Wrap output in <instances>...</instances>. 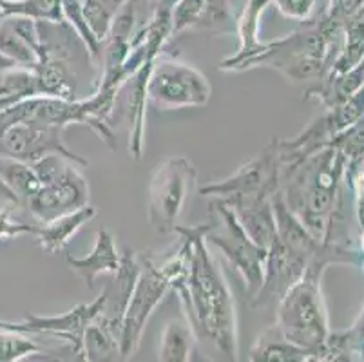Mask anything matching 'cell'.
<instances>
[{"mask_svg":"<svg viewBox=\"0 0 364 362\" xmlns=\"http://www.w3.org/2000/svg\"><path fill=\"white\" fill-rule=\"evenodd\" d=\"M210 223L196 227L176 225L174 232L188 245V268L185 277L172 290L180 295L187 319L198 343H205L225 361L240 358L237 319L232 292L214 255L208 250L207 235Z\"/></svg>","mask_w":364,"mask_h":362,"instance_id":"1","label":"cell"},{"mask_svg":"<svg viewBox=\"0 0 364 362\" xmlns=\"http://www.w3.org/2000/svg\"><path fill=\"white\" fill-rule=\"evenodd\" d=\"M346 167V158L332 145L281 167L279 191L284 203L321 243L343 192Z\"/></svg>","mask_w":364,"mask_h":362,"instance_id":"2","label":"cell"},{"mask_svg":"<svg viewBox=\"0 0 364 362\" xmlns=\"http://www.w3.org/2000/svg\"><path fill=\"white\" fill-rule=\"evenodd\" d=\"M188 268V245L180 235V243L161 257L140 255V274L129 297L120 330L122 358L132 357L141 344L145 326L152 312L164 301L167 292L185 277Z\"/></svg>","mask_w":364,"mask_h":362,"instance_id":"3","label":"cell"},{"mask_svg":"<svg viewBox=\"0 0 364 362\" xmlns=\"http://www.w3.org/2000/svg\"><path fill=\"white\" fill-rule=\"evenodd\" d=\"M213 199L210 208H213L214 219L210 221L205 239L208 245L216 247L228 263L232 265L234 270L241 275L245 290L252 301L263 287L268 250L248 238L234 211L225 199Z\"/></svg>","mask_w":364,"mask_h":362,"instance_id":"4","label":"cell"},{"mask_svg":"<svg viewBox=\"0 0 364 362\" xmlns=\"http://www.w3.org/2000/svg\"><path fill=\"white\" fill-rule=\"evenodd\" d=\"M210 96V82L200 69L161 55L154 60L147 78V98L158 111L203 107Z\"/></svg>","mask_w":364,"mask_h":362,"instance_id":"5","label":"cell"},{"mask_svg":"<svg viewBox=\"0 0 364 362\" xmlns=\"http://www.w3.org/2000/svg\"><path fill=\"white\" fill-rule=\"evenodd\" d=\"M196 176V169L187 158H168L158 165L149 185L147 201V218L154 230L174 232Z\"/></svg>","mask_w":364,"mask_h":362,"instance_id":"6","label":"cell"},{"mask_svg":"<svg viewBox=\"0 0 364 362\" xmlns=\"http://www.w3.org/2000/svg\"><path fill=\"white\" fill-rule=\"evenodd\" d=\"M281 151L279 138L274 136L270 144L252 159L241 165L232 176L208 183L200 188L208 198H234V196H274L281 188Z\"/></svg>","mask_w":364,"mask_h":362,"instance_id":"7","label":"cell"},{"mask_svg":"<svg viewBox=\"0 0 364 362\" xmlns=\"http://www.w3.org/2000/svg\"><path fill=\"white\" fill-rule=\"evenodd\" d=\"M65 129L38 122H15L0 132V156L33 164L48 154H64L84 167L89 161L75 154L64 142Z\"/></svg>","mask_w":364,"mask_h":362,"instance_id":"8","label":"cell"},{"mask_svg":"<svg viewBox=\"0 0 364 362\" xmlns=\"http://www.w3.org/2000/svg\"><path fill=\"white\" fill-rule=\"evenodd\" d=\"M82 165L71 164L60 176L41 185L26 207L38 225H46L60 215L89 205V183L82 174Z\"/></svg>","mask_w":364,"mask_h":362,"instance_id":"9","label":"cell"},{"mask_svg":"<svg viewBox=\"0 0 364 362\" xmlns=\"http://www.w3.org/2000/svg\"><path fill=\"white\" fill-rule=\"evenodd\" d=\"M105 307V294L102 292L92 303H84L58 315H28L21 323L26 334L51 335L69 344L73 355L84 358V335L89 324L102 314Z\"/></svg>","mask_w":364,"mask_h":362,"instance_id":"10","label":"cell"},{"mask_svg":"<svg viewBox=\"0 0 364 362\" xmlns=\"http://www.w3.org/2000/svg\"><path fill=\"white\" fill-rule=\"evenodd\" d=\"M309 261V257L296 254L284 247L276 235L274 243L268 248L263 287H261L259 294L252 299L254 307L279 303V299L287 294V290L303 277Z\"/></svg>","mask_w":364,"mask_h":362,"instance_id":"11","label":"cell"},{"mask_svg":"<svg viewBox=\"0 0 364 362\" xmlns=\"http://www.w3.org/2000/svg\"><path fill=\"white\" fill-rule=\"evenodd\" d=\"M270 6V0H247L236 18V35L240 40V48L232 56L221 60L218 69L223 73H243L248 60L259 55L267 42H261L259 29L261 18Z\"/></svg>","mask_w":364,"mask_h":362,"instance_id":"12","label":"cell"},{"mask_svg":"<svg viewBox=\"0 0 364 362\" xmlns=\"http://www.w3.org/2000/svg\"><path fill=\"white\" fill-rule=\"evenodd\" d=\"M221 199L230 205L248 238L268 250L276 239L272 196H234Z\"/></svg>","mask_w":364,"mask_h":362,"instance_id":"13","label":"cell"},{"mask_svg":"<svg viewBox=\"0 0 364 362\" xmlns=\"http://www.w3.org/2000/svg\"><path fill=\"white\" fill-rule=\"evenodd\" d=\"M138 274H140V255L125 248L120 259V268L112 275L111 283L102 290L105 294V307L100 317L105 323L111 324L118 334L122 330V319H124L125 308H127Z\"/></svg>","mask_w":364,"mask_h":362,"instance_id":"14","label":"cell"},{"mask_svg":"<svg viewBox=\"0 0 364 362\" xmlns=\"http://www.w3.org/2000/svg\"><path fill=\"white\" fill-rule=\"evenodd\" d=\"M120 259L122 254L118 252L114 238L107 228H100L97 232L95 247H92L91 254H87L85 257H73V255L65 254V263L87 284V288H92L98 275L117 274L120 268Z\"/></svg>","mask_w":364,"mask_h":362,"instance_id":"15","label":"cell"},{"mask_svg":"<svg viewBox=\"0 0 364 362\" xmlns=\"http://www.w3.org/2000/svg\"><path fill=\"white\" fill-rule=\"evenodd\" d=\"M152 64H145L124 85V89H127V95H125V112H127L129 119V154L134 159H141V156H144L145 116H147L149 104L147 78Z\"/></svg>","mask_w":364,"mask_h":362,"instance_id":"16","label":"cell"},{"mask_svg":"<svg viewBox=\"0 0 364 362\" xmlns=\"http://www.w3.org/2000/svg\"><path fill=\"white\" fill-rule=\"evenodd\" d=\"M98 211L91 205L73 211L69 214L60 215V218L53 219L46 225H36L35 239L36 243L41 245L42 250L49 252V254H58L68 247V243L75 238L82 228L87 223H91L92 219L97 218Z\"/></svg>","mask_w":364,"mask_h":362,"instance_id":"17","label":"cell"},{"mask_svg":"<svg viewBox=\"0 0 364 362\" xmlns=\"http://www.w3.org/2000/svg\"><path fill=\"white\" fill-rule=\"evenodd\" d=\"M272 208L274 218H276V235L281 243L287 248H290L296 254L304 255V257L312 259L321 248V241H317L309 228L301 223V219L287 207L283 194L277 191L272 196Z\"/></svg>","mask_w":364,"mask_h":362,"instance_id":"18","label":"cell"},{"mask_svg":"<svg viewBox=\"0 0 364 362\" xmlns=\"http://www.w3.org/2000/svg\"><path fill=\"white\" fill-rule=\"evenodd\" d=\"M248 361L252 362H314L312 353L297 344L290 343L279 331V328H267L259 337L256 339V344L248 353Z\"/></svg>","mask_w":364,"mask_h":362,"instance_id":"19","label":"cell"},{"mask_svg":"<svg viewBox=\"0 0 364 362\" xmlns=\"http://www.w3.org/2000/svg\"><path fill=\"white\" fill-rule=\"evenodd\" d=\"M198 346V337L187 319L168 321L160 335L158 361L164 362H188Z\"/></svg>","mask_w":364,"mask_h":362,"instance_id":"20","label":"cell"},{"mask_svg":"<svg viewBox=\"0 0 364 362\" xmlns=\"http://www.w3.org/2000/svg\"><path fill=\"white\" fill-rule=\"evenodd\" d=\"M33 96H41L33 68L13 65L0 71V112Z\"/></svg>","mask_w":364,"mask_h":362,"instance_id":"21","label":"cell"},{"mask_svg":"<svg viewBox=\"0 0 364 362\" xmlns=\"http://www.w3.org/2000/svg\"><path fill=\"white\" fill-rule=\"evenodd\" d=\"M122 358L120 334L98 315L84 335V358L87 362Z\"/></svg>","mask_w":364,"mask_h":362,"instance_id":"22","label":"cell"},{"mask_svg":"<svg viewBox=\"0 0 364 362\" xmlns=\"http://www.w3.org/2000/svg\"><path fill=\"white\" fill-rule=\"evenodd\" d=\"M333 361H364V308L348 330L330 331V337L326 341V358H324V362Z\"/></svg>","mask_w":364,"mask_h":362,"instance_id":"23","label":"cell"},{"mask_svg":"<svg viewBox=\"0 0 364 362\" xmlns=\"http://www.w3.org/2000/svg\"><path fill=\"white\" fill-rule=\"evenodd\" d=\"M0 179L24 205L42 185L31 164L9 156H0Z\"/></svg>","mask_w":364,"mask_h":362,"instance_id":"24","label":"cell"},{"mask_svg":"<svg viewBox=\"0 0 364 362\" xmlns=\"http://www.w3.org/2000/svg\"><path fill=\"white\" fill-rule=\"evenodd\" d=\"M8 18L24 16L33 20L64 22L62 0H0Z\"/></svg>","mask_w":364,"mask_h":362,"instance_id":"25","label":"cell"},{"mask_svg":"<svg viewBox=\"0 0 364 362\" xmlns=\"http://www.w3.org/2000/svg\"><path fill=\"white\" fill-rule=\"evenodd\" d=\"M0 53L9 58L15 65H26L31 68L36 62V53L31 46L18 35L13 28L11 20H4L0 24Z\"/></svg>","mask_w":364,"mask_h":362,"instance_id":"26","label":"cell"},{"mask_svg":"<svg viewBox=\"0 0 364 362\" xmlns=\"http://www.w3.org/2000/svg\"><path fill=\"white\" fill-rule=\"evenodd\" d=\"M42 353V346L24 331L0 330V362H18Z\"/></svg>","mask_w":364,"mask_h":362,"instance_id":"27","label":"cell"},{"mask_svg":"<svg viewBox=\"0 0 364 362\" xmlns=\"http://www.w3.org/2000/svg\"><path fill=\"white\" fill-rule=\"evenodd\" d=\"M332 147H336L341 154L346 158L348 164L364 159V115L357 119L355 124L344 129L343 132L336 136L330 142Z\"/></svg>","mask_w":364,"mask_h":362,"instance_id":"28","label":"cell"},{"mask_svg":"<svg viewBox=\"0 0 364 362\" xmlns=\"http://www.w3.org/2000/svg\"><path fill=\"white\" fill-rule=\"evenodd\" d=\"M207 0H176L171 9L172 36L180 35L187 29H196L201 15L205 11Z\"/></svg>","mask_w":364,"mask_h":362,"instance_id":"29","label":"cell"},{"mask_svg":"<svg viewBox=\"0 0 364 362\" xmlns=\"http://www.w3.org/2000/svg\"><path fill=\"white\" fill-rule=\"evenodd\" d=\"M8 201H0V241H13L21 235H35L36 225H28L13 215Z\"/></svg>","mask_w":364,"mask_h":362,"instance_id":"30","label":"cell"},{"mask_svg":"<svg viewBox=\"0 0 364 362\" xmlns=\"http://www.w3.org/2000/svg\"><path fill=\"white\" fill-rule=\"evenodd\" d=\"M270 4L277 8V11L287 18L306 22L314 16L317 0H270Z\"/></svg>","mask_w":364,"mask_h":362,"instance_id":"31","label":"cell"},{"mask_svg":"<svg viewBox=\"0 0 364 362\" xmlns=\"http://www.w3.org/2000/svg\"><path fill=\"white\" fill-rule=\"evenodd\" d=\"M363 6H364V0H344V2H343V15L348 18V16H352L353 13L359 11Z\"/></svg>","mask_w":364,"mask_h":362,"instance_id":"32","label":"cell"},{"mask_svg":"<svg viewBox=\"0 0 364 362\" xmlns=\"http://www.w3.org/2000/svg\"><path fill=\"white\" fill-rule=\"evenodd\" d=\"M0 201H8V203H13V205H21L18 203V199H16V196L13 194L8 187H6L2 179H0Z\"/></svg>","mask_w":364,"mask_h":362,"instance_id":"33","label":"cell"},{"mask_svg":"<svg viewBox=\"0 0 364 362\" xmlns=\"http://www.w3.org/2000/svg\"><path fill=\"white\" fill-rule=\"evenodd\" d=\"M0 330H15V331H24L22 323H9V321H2L0 319ZM26 334V331H24Z\"/></svg>","mask_w":364,"mask_h":362,"instance_id":"34","label":"cell"},{"mask_svg":"<svg viewBox=\"0 0 364 362\" xmlns=\"http://www.w3.org/2000/svg\"><path fill=\"white\" fill-rule=\"evenodd\" d=\"M343 2H344V0H328V8H326V9H330V11H336V13H341V15H343Z\"/></svg>","mask_w":364,"mask_h":362,"instance_id":"35","label":"cell"},{"mask_svg":"<svg viewBox=\"0 0 364 362\" xmlns=\"http://www.w3.org/2000/svg\"><path fill=\"white\" fill-rule=\"evenodd\" d=\"M13 62L9 58H6L4 55H2V53H0V71H4V69H8V68H13Z\"/></svg>","mask_w":364,"mask_h":362,"instance_id":"36","label":"cell"}]
</instances>
